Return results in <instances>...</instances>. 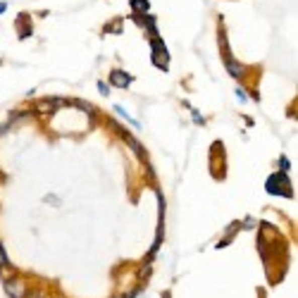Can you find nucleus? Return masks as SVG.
Listing matches in <instances>:
<instances>
[{
    "label": "nucleus",
    "mask_w": 298,
    "mask_h": 298,
    "mask_svg": "<svg viewBox=\"0 0 298 298\" xmlns=\"http://www.w3.org/2000/svg\"><path fill=\"white\" fill-rule=\"evenodd\" d=\"M115 110H117V115H122V119H127L131 127H141V124H138V122H136V119L131 117V115H129V112H127L124 108H122V105H115Z\"/></svg>",
    "instance_id": "7"
},
{
    "label": "nucleus",
    "mask_w": 298,
    "mask_h": 298,
    "mask_svg": "<svg viewBox=\"0 0 298 298\" xmlns=\"http://www.w3.org/2000/svg\"><path fill=\"white\" fill-rule=\"evenodd\" d=\"M3 265H8V253H5V248L0 244V267H3Z\"/></svg>",
    "instance_id": "10"
},
{
    "label": "nucleus",
    "mask_w": 298,
    "mask_h": 298,
    "mask_svg": "<svg viewBox=\"0 0 298 298\" xmlns=\"http://www.w3.org/2000/svg\"><path fill=\"white\" fill-rule=\"evenodd\" d=\"M115 298H127V296H115Z\"/></svg>",
    "instance_id": "15"
},
{
    "label": "nucleus",
    "mask_w": 298,
    "mask_h": 298,
    "mask_svg": "<svg viewBox=\"0 0 298 298\" xmlns=\"http://www.w3.org/2000/svg\"><path fill=\"white\" fill-rule=\"evenodd\" d=\"M131 82H134V77L127 74L124 69H112V72H110V84L117 86V89H129Z\"/></svg>",
    "instance_id": "3"
},
{
    "label": "nucleus",
    "mask_w": 298,
    "mask_h": 298,
    "mask_svg": "<svg viewBox=\"0 0 298 298\" xmlns=\"http://www.w3.org/2000/svg\"><path fill=\"white\" fill-rule=\"evenodd\" d=\"M225 64H227V69H229V74H232V77H236V79H241V77H244V64H239L234 57H232V55H229V57H225Z\"/></svg>",
    "instance_id": "5"
},
{
    "label": "nucleus",
    "mask_w": 298,
    "mask_h": 298,
    "mask_svg": "<svg viewBox=\"0 0 298 298\" xmlns=\"http://www.w3.org/2000/svg\"><path fill=\"white\" fill-rule=\"evenodd\" d=\"M241 227H244V229H251V227H255V219H251V217H248V219H246Z\"/></svg>",
    "instance_id": "12"
},
{
    "label": "nucleus",
    "mask_w": 298,
    "mask_h": 298,
    "mask_svg": "<svg viewBox=\"0 0 298 298\" xmlns=\"http://www.w3.org/2000/svg\"><path fill=\"white\" fill-rule=\"evenodd\" d=\"M279 167H281V172H289L291 170L289 158H286V155H281V158H279Z\"/></svg>",
    "instance_id": "9"
},
{
    "label": "nucleus",
    "mask_w": 298,
    "mask_h": 298,
    "mask_svg": "<svg viewBox=\"0 0 298 298\" xmlns=\"http://www.w3.org/2000/svg\"><path fill=\"white\" fill-rule=\"evenodd\" d=\"M267 193L272 196H284V198H291L293 196V189H291V181L286 177V172H277V174H272L270 179H267Z\"/></svg>",
    "instance_id": "1"
},
{
    "label": "nucleus",
    "mask_w": 298,
    "mask_h": 298,
    "mask_svg": "<svg viewBox=\"0 0 298 298\" xmlns=\"http://www.w3.org/2000/svg\"><path fill=\"white\" fill-rule=\"evenodd\" d=\"M217 38H219V48H222V57H229V41H227V31L225 29H219L217 31Z\"/></svg>",
    "instance_id": "6"
},
{
    "label": "nucleus",
    "mask_w": 298,
    "mask_h": 298,
    "mask_svg": "<svg viewBox=\"0 0 298 298\" xmlns=\"http://www.w3.org/2000/svg\"><path fill=\"white\" fill-rule=\"evenodd\" d=\"M131 8L143 10V15H145V12H148V0H131Z\"/></svg>",
    "instance_id": "8"
},
{
    "label": "nucleus",
    "mask_w": 298,
    "mask_h": 298,
    "mask_svg": "<svg viewBox=\"0 0 298 298\" xmlns=\"http://www.w3.org/2000/svg\"><path fill=\"white\" fill-rule=\"evenodd\" d=\"M5 10H8V3H0V15H3Z\"/></svg>",
    "instance_id": "14"
},
{
    "label": "nucleus",
    "mask_w": 298,
    "mask_h": 298,
    "mask_svg": "<svg viewBox=\"0 0 298 298\" xmlns=\"http://www.w3.org/2000/svg\"><path fill=\"white\" fill-rule=\"evenodd\" d=\"M134 22L138 24V27L148 29V34H151V36H155V17H153V15H148V12H145V15H141V17H138V15H134Z\"/></svg>",
    "instance_id": "4"
},
{
    "label": "nucleus",
    "mask_w": 298,
    "mask_h": 298,
    "mask_svg": "<svg viewBox=\"0 0 298 298\" xmlns=\"http://www.w3.org/2000/svg\"><path fill=\"white\" fill-rule=\"evenodd\" d=\"M3 289L10 298H27V279L22 274H12L3 281Z\"/></svg>",
    "instance_id": "2"
},
{
    "label": "nucleus",
    "mask_w": 298,
    "mask_h": 298,
    "mask_svg": "<svg viewBox=\"0 0 298 298\" xmlns=\"http://www.w3.org/2000/svg\"><path fill=\"white\" fill-rule=\"evenodd\" d=\"M193 119H196L198 124H203V117H200V115H198V112H196V110H193Z\"/></svg>",
    "instance_id": "13"
},
{
    "label": "nucleus",
    "mask_w": 298,
    "mask_h": 298,
    "mask_svg": "<svg viewBox=\"0 0 298 298\" xmlns=\"http://www.w3.org/2000/svg\"><path fill=\"white\" fill-rule=\"evenodd\" d=\"M98 91H100V93H103V96H108V93H110L108 84H105V82H98Z\"/></svg>",
    "instance_id": "11"
}]
</instances>
